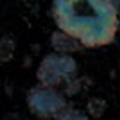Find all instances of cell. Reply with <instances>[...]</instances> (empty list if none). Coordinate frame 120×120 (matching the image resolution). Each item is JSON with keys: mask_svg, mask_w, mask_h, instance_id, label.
I'll list each match as a JSON object with an SVG mask.
<instances>
[{"mask_svg": "<svg viewBox=\"0 0 120 120\" xmlns=\"http://www.w3.org/2000/svg\"><path fill=\"white\" fill-rule=\"evenodd\" d=\"M120 4L109 0H56L52 18L57 30L75 38L82 47L109 45L120 30Z\"/></svg>", "mask_w": 120, "mask_h": 120, "instance_id": "obj_1", "label": "cell"}, {"mask_svg": "<svg viewBox=\"0 0 120 120\" xmlns=\"http://www.w3.org/2000/svg\"><path fill=\"white\" fill-rule=\"evenodd\" d=\"M77 72H79V65L74 56L50 52L40 61L38 70H36V79H38V84L41 86L57 88L79 77Z\"/></svg>", "mask_w": 120, "mask_h": 120, "instance_id": "obj_2", "label": "cell"}, {"mask_svg": "<svg viewBox=\"0 0 120 120\" xmlns=\"http://www.w3.org/2000/svg\"><path fill=\"white\" fill-rule=\"evenodd\" d=\"M27 106L32 115H36L38 118L49 120L56 118V115L65 106H68V100H66L65 93L57 88L36 84L27 93Z\"/></svg>", "mask_w": 120, "mask_h": 120, "instance_id": "obj_3", "label": "cell"}, {"mask_svg": "<svg viewBox=\"0 0 120 120\" xmlns=\"http://www.w3.org/2000/svg\"><path fill=\"white\" fill-rule=\"evenodd\" d=\"M50 45H52L54 52L68 54V56H72L74 52L82 49V45H81L75 38L68 36L66 32H63V30H54V32L50 34Z\"/></svg>", "mask_w": 120, "mask_h": 120, "instance_id": "obj_4", "label": "cell"}, {"mask_svg": "<svg viewBox=\"0 0 120 120\" xmlns=\"http://www.w3.org/2000/svg\"><path fill=\"white\" fill-rule=\"evenodd\" d=\"M108 111V102L100 97H91L86 102V113L90 118H102Z\"/></svg>", "mask_w": 120, "mask_h": 120, "instance_id": "obj_5", "label": "cell"}, {"mask_svg": "<svg viewBox=\"0 0 120 120\" xmlns=\"http://www.w3.org/2000/svg\"><path fill=\"white\" fill-rule=\"evenodd\" d=\"M54 120H90V116H88L86 111L75 109V108H72V106L68 104V106H65V108L56 115Z\"/></svg>", "mask_w": 120, "mask_h": 120, "instance_id": "obj_6", "label": "cell"}, {"mask_svg": "<svg viewBox=\"0 0 120 120\" xmlns=\"http://www.w3.org/2000/svg\"><path fill=\"white\" fill-rule=\"evenodd\" d=\"M15 49H16L15 40L7 34L2 36V40H0V59L4 61V63L11 61V57L15 56Z\"/></svg>", "mask_w": 120, "mask_h": 120, "instance_id": "obj_7", "label": "cell"}, {"mask_svg": "<svg viewBox=\"0 0 120 120\" xmlns=\"http://www.w3.org/2000/svg\"><path fill=\"white\" fill-rule=\"evenodd\" d=\"M84 82H82V77H75V79L68 81L65 86H63V93H65V97H75V95H79L81 91H82V88H84Z\"/></svg>", "mask_w": 120, "mask_h": 120, "instance_id": "obj_8", "label": "cell"}, {"mask_svg": "<svg viewBox=\"0 0 120 120\" xmlns=\"http://www.w3.org/2000/svg\"><path fill=\"white\" fill-rule=\"evenodd\" d=\"M118 68H120V61H118Z\"/></svg>", "mask_w": 120, "mask_h": 120, "instance_id": "obj_9", "label": "cell"}]
</instances>
